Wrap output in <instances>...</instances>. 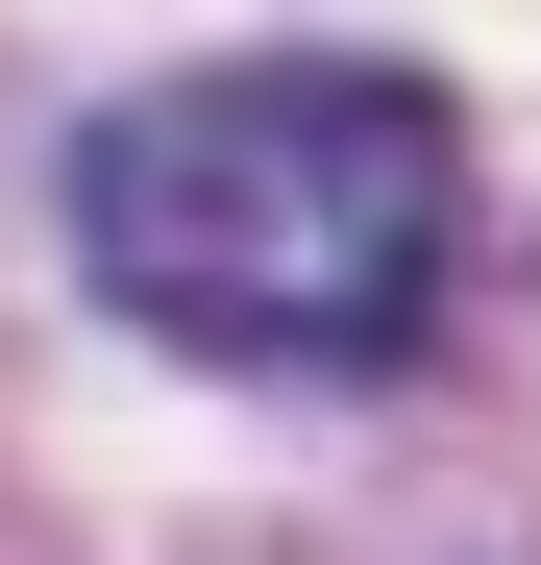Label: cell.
I'll return each instance as SVG.
<instances>
[{"label":"cell","mask_w":541,"mask_h":565,"mask_svg":"<svg viewBox=\"0 0 541 565\" xmlns=\"http://www.w3.org/2000/svg\"><path fill=\"white\" fill-rule=\"evenodd\" d=\"M74 270L198 369H394L468 270V124L370 50L148 74L124 124H74Z\"/></svg>","instance_id":"6da1fadb"}]
</instances>
